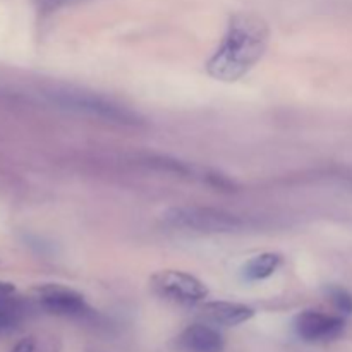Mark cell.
<instances>
[{"label": "cell", "instance_id": "obj_4", "mask_svg": "<svg viewBox=\"0 0 352 352\" xmlns=\"http://www.w3.org/2000/svg\"><path fill=\"white\" fill-rule=\"evenodd\" d=\"M151 284L162 298L179 305H196L208 296V289L199 278L181 270L158 272L151 278Z\"/></svg>", "mask_w": 352, "mask_h": 352}, {"label": "cell", "instance_id": "obj_3", "mask_svg": "<svg viewBox=\"0 0 352 352\" xmlns=\"http://www.w3.org/2000/svg\"><path fill=\"white\" fill-rule=\"evenodd\" d=\"M167 226L174 229L192 230L203 234H230L241 232L246 227L241 217L226 210L208 208V206H177L164 215Z\"/></svg>", "mask_w": 352, "mask_h": 352}, {"label": "cell", "instance_id": "obj_12", "mask_svg": "<svg viewBox=\"0 0 352 352\" xmlns=\"http://www.w3.org/2000/svg\"><path fill=\"white\" fill-rule=\"evenodd\" d=\"M330 299H332L333 306L339 309L344 315H351L352 313V296L344 289H332L330 291Z\"/></svg>", "mask_w": 352, "mask_h": 352}, {"label": "cell", "instance_id": "obj_11", "mask_svg": "<svg viewBox=\"0 0 352 352\" xmlns=\"http://www.w3.org/2000/svg\"><path fill=\"white\" fill-rule=\"evenodd\" d=\"M10 352H58V344L54 340H41L36 336H28L21 339Z\"/></svg>", "mask_w": 352, "mask_h": 352}, {"label": "cell", "instance_id": "obj_5", "mask_svg": "<svg viewBox=\"0 0 352 352\" xmlns=\"http://www.w3.org/2000/svg\"><path fill=\"white\" fill-rule=\"evenodd\" d=\"M38 306L47 313L64 318H85L91 313L88 302L74 289L60 284H45L34 289Z\"/></svg>", "mask_w": 352, "mask_h": 352}, {"label": "cell", "instance_id": "obj_10", "mask_svg": "<svg viewBox=\"0 0 352 352\" xmlns=\"http://www.w3.org/2000/svg\"><path fill=\"white\" fill-rule=\"evenodd\" d=\"M24 316H26V306L19 298L0 302V337L9 336L19 329Z\"/></svg>", "mask_w": 352, "mask_h": 352}, {"label": "cell", "instance_id": "obj_1", "mask_svg": "<svg viewBox=\"0 0 352 352\" xmlns=\"http://www.w3.org/2000/svg\"><path fill=\"white\" fill-rule=\"evenodd\" d=\"M267 23L256 14L230 17L222 41L206 62V72L219 81L232 82L243 78L267 52Z\"/></svg>", "mask_w": 352, "mask_h": 352}, {"label": "cell", "instance_id": "obj_13", "mask_svg": "<svg viewBox=\"0 0 352 352\" xmlns=\"http://www.w3.org/2000/svg\"><path fill=\"white\" fill-rule=\"evenodd\" d=\"M81 2H88V0H36V6L43 12H52V10H58L62 7L76 6V3Z\"/></svg>", "mask_w": 352, "mask_h": 352}, {"label": "cell", "instance_id": "obj_2", "mask_svg": "<svg viewBox=\"0 0 352 352\" xmlns=\"http://www.w3.org/2000/svg\"><path fill=\"white\" fill-rule=\"evenodd\" d=\"M48 96H50L52 103H55L57 107L79 113V116L91 117V119L116 124V126L136 127L143 124L140 113L134 112L133 109L96 91L67 86V88L54 89L48 93Z\"/></svg>", "mask_w": 352, "mask_h": 352}, {"label": "cell", "instance_id": "obj_14", "mask_svg": "<svg viewBox=\"0 0 352 352\" xmlns=\"http://www.w3.org/2000/svg\"><path fill=\"white\" fill-rule=\"evenodd\" d=\"M12 298H16V287L12 284H9V282L0 280V302Z\"/></svg>", "mask_w": 352, "mask_h": 352}, {"label": "cell", "instance_id": "obj_7", "mask_svg": "<svg viewBox=\"0 0 352 352\" xmlns=\"http://www.w3.org/2000/svg\"><path fill=\"white\" fill-rule=\"evenodd\" d=\"M177 346L186 352H222L223 337L212 327L195 323L179 336Z\"/></svg>", "mask_w": 352, "mask_h": 352}, {"label": "cell", "instance_id": "obj_6", "mask_svg": "<svg viewBox=\"0 0 352 352\" xmlns=\"http://www.w3.org/2000/svg\"><path fill=\"white\" fill-rule=\"evenodd\" d=\"M296 333L306 342H329L342 336L346 320L322 311H302L294 320Z\"/></svg>", "mask_w": 352, "mask_h": 352}, {"label": "cell", "instance_id": "obj_9", "mask_svg": "<svg viewBox=\"0 0 352 352\" xmlns=\"http://www.w3.org/2000/svg\"><path fill=\"white\" fill-rule=\"evenodd\" d=\"M282 258L277 253H263L260 256H254L244 265L243 272L246 280H263L274 275L277 268L280 267Z\"/></svg>", "mask_w": 352, "mask_h": 352}, {"label": "cell", "instance_id": "obj_8", "mask_svg": "<svg viewBox=\"0 0 352 352\" xmlns=\"http://www.w3.org/2000/svg\"><path fill=\"white\" fill-rule=\"evenodd\" d=\"M201 311L206 320L223 327L243 325V323L250 322L254 316V309L250 308V306L229 301L205 302Z\"/></svg>", "mask_w": 352, "mask_h": 352}]
</instances>
